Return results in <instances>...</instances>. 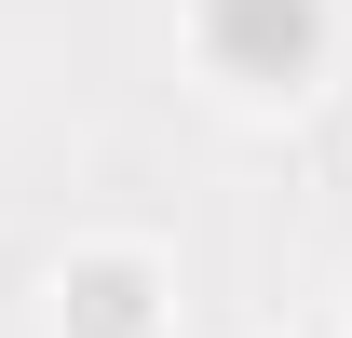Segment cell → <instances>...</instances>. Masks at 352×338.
I'll return each instance as SVG.
<instances>
[{"mask_svg":"<svg viewBox=\"0 0 352 338\" xmlns=\"http://www.w3.org/2000/svg\"><path fill=\"white\" fill-rule=\"evenodd\" d=\"M190 54L204 82L271 109V95H311L325 54H339V0H190Z\"/></svg>","mask_w":352,"mask_h":338,"instance_id":"cell-1","label":"cell"},{"mask_svg":"<svg viewBox=\"0 0 352 338\" xmlns=\"http://www.w3.org/2000/svg\"><path fill=\"white\" fill-rule=\"evenodd\" d=\"M54 338H176V257L135 230L68 244L54 257Z\"/></svg>","mask_w":352,"mask_h":338,"instance_id":"cell-2","label":"cell"}]
</instances>
